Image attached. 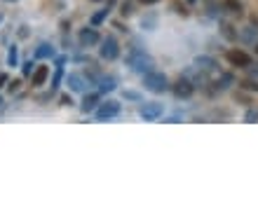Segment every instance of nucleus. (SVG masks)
Listing matches in <instances>:
<instances>
[{
    "instance_id": "obj_25",
    "label": "nucleus",
    "mask_w": 258,
    "mask_h": 206,
    "mask_svg": "<svg viewBox=\"0 0 258 206\" xmlns=\"http://www.w3.org/2000/svg\"><path fill=\"white\" fill-rule=\"evenodd\" d=\"M124 98H132V101H139V94H136V91H124Z\"/></svg>"
},
{
    "instance_id": "obj_11",
    "label": "nucleus",
    "mask_w": 258,
    "mask_h": 206,
    "mask_svg": "<svg viewBox=\"0 0 258 206\" xmlns=\"http://www.w3.org/2000/svg\"><path fill=\"white\" fill-rule=\"evenodd\" d=\"M66 85L71 91H85V80H82V75H77V73H71V75H68Z\"/></svg>"
},
{
    "instance_id": "obj_31",
    "label": "nucleus",
    "mask_w": 258,
    "mask_h": 206,
    "mask_svg": "<svg viewBox=\"0 0 258 206\" xmlns=\"http://www.w3.org/2000/svg\"><path fill=\"white\" fill-rule=\"evenodd\" d=\"M0 103H2V98H0Z\"/></svg>"
},
{
    "instance_id": "obj_10",
    "label": "nucleus",
    "mask_w": 258,
    "mask_h": 206,
    "mask_svg": "<svg viewBox=\"0 0 258 206\" xmlns=\"http://www.w3.org/2000/svg\"><path fill=\"white\" fill-rule=\"evenodd\" d=\"M96 42H99V33H96L94 29H85L80 33V45H82V47H92Z\"/></svg>"
},
{
    "instance_id": "obj_13",
    "label": "nucleus",
    "mask_w": 258,
    "mask_h": 206,
    "mask_svg": "<svg viewBox=\"0 0 258 206\" xmlns=\"http://www.w3.org/2000/svg\"><path fill=\"white\" fill-rule=\"evenodd\" d=\"M47 57H54V49H52V45L42 42V45L36 49V59H47Z\"/></svg>"
},
{
    "instance_id": "obj_19",
    "label": "nucleus",
    "mask_w": 258,
    "mask_h": 206,
    "mask_svg": "<svg viewBox=\"0 0 258 206\" xmlns=\"http://www.w3.org/2000/svg\"><path fill=\"white\" fill-rule=\"evenodd\" d=\"M108 12H111V7H108V10H101V12H96L94 17H92V26H99V24H101V21H104L106 17H108Z\"/></svg>"
},
{
    "instance_id": "obj_15",
    "label": "nucleus",
    "mask_w": 258,
    "mask_h": 206,
    "mask_svg": "<svg viewBox=\"0 0 258 206\" xmlns=\"http://www.w3.org/2000/svg\"><path fill=\"white\" fill-rule=\"evenodd\" d=\"M115 87H117V85H115V78H101L99 80V89H101V91H113Z\"/></svg>"
},
{
    "instance_id": "obj_3",
    "label": "nucleus",
    "mask_w": 258,
    "mask_h": 206,
    "mask_svg": "<svg viewBox=\"0 0 258 206\" xmlns=\"http://www.w3.org/2000/svg\"><path fill=\"white\" fill-rule=\"evenodd\" d=\"M139 115H141L146 122H153V119H157V118H162V115H164V106H162V103H157V101L144 103V106L139 108Z\"/></svg>"
},
{
    "instance_id": "obj_23",
    "label": "nucleus",
    "mask_w": 258,
    "mask_h": 206,
    "mask_svg": "<svg viewBox=\"0 0 258 206\" xmlns=\"http://www.w3.org/2000/svg\"><path fill=\"white\" fill-rule=\"evenodd\" d=\"M59 82H61V66H57V75H54V82H52V91L59 87Z\"/></svg>"
},
{
    "instance_id": "obj_2",
    "label": "nucleus",
    "mask_w": 258,
    "mask_h": 206,
    "mask_svg": "<svg viewBox=\"0 0 258 206\" xmlns=\"http://www.w3.org/2000/svg\"><path fill=\"white\" fill-rule=\"evenodd\" d=\"M144 87L148 89V91H153V94H162V91H167L169 82H167V75H164V73L148 70V73H144Z\"/></svg>"
},
{
    "instance_id": "obj_21",
    "label": "nucleus",
    "mask_w": 258,
    "mask_h": 206,
    "mask_svg": "<svg viewBox=\"0 0 258 206\" xmlns=\"http://www.w3.org/2000/svg\"><path fill=\"white\" fill-rule=\"evenodd\" d=\"M244 122H258V108H249L244 115Z\"/></svg>"
},
{
    "instance_id": "obj_30",
    "label": "nucleus",
    "mask_w": 258,
    "mask_h": 206,
    "mask_svg": "<svg viewBox=\"0 0 258 206\" xmlns=\"http://www.w3.org/2000/svg\"><path fill=\"white\" fill-rule=\"evenodd\" d=\"M188 2H195V0H188Z\"/></svg>"
},
{
    "instance_id": "obj_24",
    "label": "nucleus",
    "mask_w": 258,
    "mask_h": 206,
    "mask_svg": "<svg viewBox=\"0 0 258 206\" xmlns=\"http://www.w3.org/2000/svg\"><path fill=\"white\" fill-rule=\"evenodd\" d=\"M33 73V61H26L24 63V75H31Z\"/></svg>"
},
{
    "instance_id": "obj_29",
    "label": "nucleus",
    "mask_w": 258,
    "mask_h": 206,
    "mask_svg": "<svg viewBox=\"0 0 258 206\" xmlns=\"http://www.w3.org/2000/svg\"><path fill=\"white\" fill-rule=\"evenodd\" d=\"M256 54H258V42H256Z\"/></svg>"
},
{
    "instance_id": "obj_6",
    "label": "nucleus",
    "mask_w": 258,
    "mask_h": 206,
    "mask_svg": "<svg viewBox=\"0 0 258 206\" xmlns=\"http://www.w3.org/2000/svg\"><path fill=\"white\" fill-rule=\"evenodd\" d=\"M120 57V45H117V40L113 38V35H108V38H104V42H101V59H108L113 61Z\"/></svg>"
},
{
    "instance_id": "obj_17",
    "label": "nucleus",
    "mask_w": 258,
    "mask_h": 206,
    "mask_svg": "<svg viewBox=\"0 0 258 206\" xmlns=\"http://www.w3.org/2000/svg\"><path fill=\"white\" fill-rule=\"evenodd\" d=\"M230 85H232V75H230V73H223L221 80L216 82V89H228Z\"/></svg>"
},
{
    "instance_id": "obj_16",
    "label": "nucleus",
    "mask_w": 258,
    "mask_h": 206,
    "mask_svg": "<svg viewBox=\"0 0 258 206\" xmlns=\"http://www.w3.org/2000/svg\"><path fill=\"white\" fill-rule=\"evenodd\" d=\"M221 33H223V38H228V40H237L239 35L232 30V26L230 24H221Z\"/></svg>"
},
{
    "instance_id": "obj_14",
    "label": "nucleus",
    "mask_w": 258,
    "mask_h": 206,
    "mask_svg": "<svg viewBox=\"0 0 258 206\" xmlns=\"http://www.w3.org/2000/svg\"><path fill=\"white\" fill-rule=\"evenodd\" d=\"M223 7L228 12H232V14H239L242 12V2L239 0H223Z\"/></svg>"
},
{
    "instance_id": "obj_27",
    "label": "nucleus",
    "mask_w": 258,
    "mask_h": 206,
    "mask_svg": "<svg viewBox=\"0 0 258 206\" xmlns=\"http://www.w3.org/2000/svg\"><path fill=\"white\" fill-rule=\"evenodd\" d=\"M5 82H7V75H5V73H0V87H2Z\"/></svg>"
},
{
    "instance_id": "obj_26",
    "label": "nucleus",
    "mask_w": 258,
    "mask_h": 206,
    "mask_svg": "<svg viewBox=\"0 0 258 206\" xmlns=\"http://www.w3.org/2000/svg\"><path fill=\"white\" fill-rule=\"evenodd\" d=\"M19 80H14V82H10V91H17V89H19Z\"/></svg>"
},
{
    "instance_id": "obj_9",
    "label": "nucleus",
    "mask_w": 258,
    "mask_h": 206,
    "mask_svg": "<svg viewBox=\"0 0 258 206\" xmlns=\"http://www.w3.org/2000/svg\"><path fill=\"white\" fill-rule=\"evenodd\" d=\"M195 66H197L202 73H216V70H219V63L211 59V57H197V59H195Z\"/></svg>"
},
{
    "instance_id": "obj_18",
    "label": "nucleus",
    "mask_w": 258,
    "mask_h": 206,
    "mask_svg": "<svg viewBox=\"0 0 258 206\" xmlns=\"http://www.w3.org/2000/svg\"><path fill=\"white\" fill-rule=\"evenodd\" d=\"M132 12H134V5H132V0H124L122 5H120V14H122V17H129Z\"/></svg>"
},
{
    "instance_id": "obj_5",
    "label": "nucleus",
    "mask_w": 258,
    "mask_h": 206,
    "mask_svg": "<svg viewBox=\"0 0 258 206\" xmlns=\"http://www.w3.org/2000/svg\"><path fill=\"white\" fill-rule=\"evenodd\" d=\"M120 115V103L117 101H106V103H101L99 108H96V119H113Z\"/></svg>"
},
{
    "instance_id": "obj_22",
    "label": "nucleus",
    "mask_w": 258,
    "mask_h": 206,
    "mask_svg": "<svg viewBox=\"0 0 258 206\" xmlns=\"http://www.w3.org/2000/svg\"><path fill=\"white\" fill-rule=\"evenodd\" d=\"M17 59H19V57H17V47L12 45V47H10V54H7V63H10V66H17Z\"/></svg>"
},
{
    "instance_id": "obj_28",
    "label": "nucleus",
    "mask_w": 258,
    "mask_h": 206,
    "mask_svg": "<svg viewBox=\"0 0 258 206\" xmlns=\"http://www.w3.org/2000/svg\"><path fill=\"white\" fill-rule=\"evenodd\" d=\"M139 2H144V5H155L157 0H139Z\"/></svg>"
},
{
    "instance_id": "obj_1",
    "label": "nucleus",
    "mask_w": 258,
    "mask_h": 206,
    "mask_svg": "<svg viewBox=\"0 0 258 206\" xmlns=\"http://www.w3.org/2000/svg\"><path fill=\"white\" fill-rule=\"evenodd\" d=\"M127 66L134 70V73H148V70H153L155 61L153 57L141 47H132L129 49V54H127Z\"/></svg>"
},
{
    "instance_id": "obj_4",
    "label": "nucleus",
    "mask_w": 258,
    "mask_h": 206,
    "mask_svg": "<svg viewBox=\"0 0 258 206\" xmlns=\"http://www.w3.org/2000/svg\"><path fill=\"white\" fill-rule=\"evenodd\" d=\"M225 59L235 68H249L251 66V57H249L247 52H242V49H230L228 54H225Z\"/></svg>"
},
{
    "instance_id": "obj_8",
    "label": "nucleus",
    "mask_w": 258,
    "mask_h": 206,
    "mask_svg": "<svg viewBox=\"0 0 258 206\" xmlns=\"http://www.w3.org/2000/svg\"><path fill=\"white\" fill-rule=\"evenodd\" d=\"M49 78V68L47 66H38V68L33 70V75H31V85L33 87H42Z\"/></svg>"
},
{
    "instance_id": "obj_12",
    "label": "nucleus",
    "mask_w": 258,
    "mask_h": 206,
    "mask_svg": "<svg viewBox=\"0 0 258 206\" xmlns=\"http://www.w3.org/2000/svg\"><path fill=\"white\" fill-rule=\"evenodd\" d=\"M96 103H99V94H87L85 101H82V106H80V110H82V113H92V110H96Z\"/></svg>"
},
{
    "instance_id": "obj_20",
    "label": "nucleus",
    "mask_w": 258,
    "mask_h": 206,
    "mask_svg": "<svg viewBox=\"0 0 258 206\" xmlns=\"http://www.w3.org/2000/svg\"><path fill=\"white\" fill-rule=\"evenodd\" d=\"M239 87L249 89V91H258V82H254V80H242V82H239Z\"/></svg>"
},
{
    "instance_id": "obj_7",
    "label": "nucleus",
    "mask_w": 258,
    "mask_h": 206,
    "mask_svg": "<svg viewBox=\"0 0 258 206\" xmlns=\"http://www.w3.org/2000/svg\"><path fill=\"white\" fill-rule=\"evenodd\" d=\"M172 91H174V96H176V98H190L192 91H195V85H192L188 78H181L172 87Z\"/></svg>"
}]
</instances>
